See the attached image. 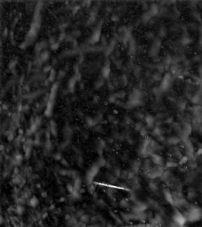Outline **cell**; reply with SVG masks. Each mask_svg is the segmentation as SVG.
Here are the masks:
<instances>
[{
	"instance_id": "obj_1",
	"label": "cell",
	"mask_w": 202,
	"mask_h": 227,
	"mask_svg": "<svg viewBox=\"0 0 202 227\" xmlns=\"http://www.w3.org/2000/svg\"><path fill=\"white\" fill-rule=\"evenodd\" d=\"M152 161L154 162L156 164L161 165V163H162V162H163V159H162V157H160L158 155H152Z\"/></svg>"
},
{
	"instance_id": "obj_2",
	"label": "cell",
	"mask_w": 202,
	"mask_h": 227,
	"mask_svg": "<svg viewBox=\"0 0 202 227\" xmlns=\"http://www.w3.org/2000/svg\"><path fill=\"white\" fill-rule=\"evenodd\" d=\"M164 195H165V198H166V200H167V201H169L170 203H173V201H174V200H173V197H172V196H171V194L168 191H164Z\"/></svg>"
},
{
	"instance_id": "obj_3",
	"label": "cell",
	"mask_w": 202,
	"mask_h": 227,
	"mask_svg": "<svg viewBox=\"0 0 202 227\" xmlns=\"http://www.w3.org/2000/svg\"><path fill=\"white\" fill-rule=\"evenodd\" d=\"M38 204V199H36V197H33L30 200V205L33 207H36Z\"/></svg>"
},
{
	"instance_id": "obj_4",
	"label": "cell",
	"mask_w": 202,
	"mask_h": 227,
	"mask_svg": "<svg viewBox=\"0 0 202 227\" xmlns=\"http://www.w3.org/2000/svg\"><path fill=\"white\" fill-rule=\"evenodd\" d=\"M80 220H82V222H88V220H89V216L84 215L82 216V218H80Z\"/></svg>"
},
{
	"instance_id": "obj_5",
	"label": "cell",
	"mask_w": 202,
	"mask_h": 227,
	"mask_svg": "<svg viewBox=\"0 0 202 227\" xmlns=\"http://www.w3.org/2000/svg\"><path fill=\"white\" fill-rule=\"evenodd\" d=\"M146 122L148 123L149 125H152L153 124V122H154V120H153V118L151 116H148L146 118Z\"/></svg>"
},
{
	"instance_id": "obj_6",
	"label": "cell",
	"mask_w": 202,
	"mask_h": 227,
	"mask_svg": "<svg viewBox=\"0 0 202 227\" xmlns=\"http://www.w3.org/2000/svg\"><path fill=\"white\" fill-rule=\"evenodd\" d=\"M47 58H48V53H47V52H44V53L42 54V55H41V59H42L43 61H46V60L47 59Z\"/></svg>"
},
{
	"instance_id": "obj_7",
	"label": "cell",
	"mask_w": 202,
	"mask_h": 227,
	"mask_svg": "<svg viewBox=\"0 0 202 227\" xmlns=\"http://www.w3.org/2000/svg\"><path fill=\"white\" fill-rule=\"evenodd\" d=\"M179 141V139L175 138V137L174 138H170V140H169V142L171 144H177Z\"/></svg>"
},
{
	"instance_id": "obj_8",
	"label": "cell",
	"mask_w": 202,
	"mask_h": 227,
	"mask_svg": "<svg viewBox=\"0 0 202 227\" xmlns=\"http://www.w3.org/2000/svg\"><path fill=\"white\" fill-rule=\"evenodd\" d=\"M24 210H25V209H24L21 206H18V212L19 213V214H21Z\"/></svg>"
},
{
	"instance_id": "obj_9",
	"label": "cell",
	"mask_w": 202,
	"mask_h": 227,
	"mask_svg": "<svg viewBox=\"0 0 202 227\" xmlns=\"http://www.w3.org/2000/svg\"><path fill=\"white\" fill-rule=\"evenodd\" d=\"M177 164L175 163H173V162H169V163H167V166H176Z\"/></svg>"
},
{
	"instance_id": "obj_10",
	"label": "cell",
	"mask_w": 202,
	"mask_h": 227,
	"mask_svg": "<svg viewBox=\"0 0 202 227\" xmlns=\"http://www.w3.org/2000/svg\"><path fill=\"white\" fill-rule=\"evenodd\" d=\"M187 161V157H182L181 159V163H185Z\"/></svg>"
},
{
	"instance_id": "obj_11",
	"label": "cell",
	"mask_w": 202,
	"mask_h": 227,
	"mask_svg": "<svg viewBox=\"0 0 202 227\" xmlns=\"http://www.w3.org/2000/svg\"><path fill=\"white\" fill-rule=\"evenodd\" d=\"M51 69V66H46L45 68H44V72H47L48 70H50Z\"/></svg>"
}]
</instances>
